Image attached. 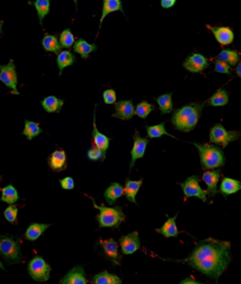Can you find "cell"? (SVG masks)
<instances>
[{
    "mask_svg": "<svg viewBox=\"0 0 241 284\" xmlns=\"http://www.w3.org/2000/svg\"><path fill=\"white\" fill-rule=\"evenodd\" d=\"M88 279H86L85 270L82 266L74 267L64 277L60 279L59 284H86Z\"/></svg>",
    "mask_w": 241,
    "mask_h": 284,
    "instance_id": "15",
    "label": "cell"
},
{
    "mask_svg": "<svg viewBox=\"0 0 241 284\" xmlns=\"http://www.w3.org/2000/svg\"><path fill=\"white\" fill-rule=\"evenodd\" d=\"M0 255L9 263H19L21 252L19 242L10 236H0Z\"/></svg>",
    "mask_w": 241,
    "mask_h": 284,
    "instance_id": "5",
    "label": "cell"
},
{
    "mask_svg": "<svg viewBox=\"0 0 241 284\" xmlns=\"http://www.w3.org/2000/svg\"><path fill=\"white\" fill-rule=\"evenodd\" d=\"M3 25H4V21L0 20V36L3 35Z\"/></svg>",
    "mask_w": 241,
    "mask_h": 284,
    "instance_id": "48",
    "label": "cell"
},
{
    "mask_svg": "<svg viewBox=\"0 0 241 284\" xmlns=\"http://www.w3.org/2000/svg\"><path fill=\"white\" fill-rule=\"evenodd\" d=\"M183 67L191 73H201L209 67V60L199 52H194L184 60Z\"/></svg>",
    "mask_w": 241,
    "mask_h": 284,
    "instance_id": "10",
    "label": "cell"
},
{
    "mask_svg": "<svg viewBox=\"0 0 241 284\" xmlns=\"http://www.w3.org/2000/svg\"><path fill=\"white\" fill-rule=\"evenodd\" d=\"M0 269H2V270H5V268H4V266H3V262H2V261H0Z\"/></svg>",
    "mask_w": 241,
    "mask_h": 284,
    "instance_id": "49",
    "label": "cell"
},
{
    "mask_svg": "<svg viewBox=\"0 0 241 284\" xmlns=\"http://www.w3.org/2000/svg\"><path fill=\"white\" fill-rule=\"evenodd\" d=\"M41 45H43V48L46 52H55V54H58L60 52V44L58 38L52 35H46L43 40H41Z\"/></svg>",
    "mask_w": 241,
    "mask_h": 284,
    "instance_id": "33",
    "label": "cell"
},
{
    "mask_svg": "<svg viewBox=\"0 0 241 284\" xmlns=\"http://www.w3.org/2000/svg\"><path fill=\"white\" fill-rule=\"evenodd\" d=\"M210 32L213 33V36L215 37V39L218 43H219L221 46H227V45H231L234 40V32L231 28H226V26H207Z\"/></svg>",
    "mask_w": 241,
    "mask_h": 284,
    "instance_id": "12",
    "label": "cell"
},
{
    "mask_svg": "<svg viewBox=\"0 0 241 284\" xmlns=\"http://www.w3.org/2000/svg\"><path fill=\"white\" fill-rule=\"evenodd\" d=\"M241 190V182L229 177H224L220 184V194L227 198L229 195H234Z\"/></svg>",
    "mask_w": 241,
    "mask_h": 284,
    "instance_id": "19",
    "label": "cell"
},
{
    "mask_svg": "<svg viewBox=\"0 0 241 284\" xmlns=\"http://www.w3.org/2000/svg\"><path fill=\"white\" fill-rule=\"evenodd\" d=\"M4 216L10 223L16 224L17 223V217H18V208L14 204H11L10 206L6 208V210L4 211Z\"/></svg>",
    "mask_w": 241,
    "mask_h": 284,
    "instance_id": "41",
    "label": "cell"
},
{
    "mask_svg": "<svg viewBox=\"0 0 241 284\" xmlns=\"http://www.w3.org/2000/svg\"><path fill=\"white\" fill-rule=\"evenodd\" d=\"M176 2H178V0H161V6L165 10L172 9V7L176 4Z\"/></svg>",
    "mask_w": 241,
    "mask_h": 284,
    "instance_id": "45",
    "label": "cell"
},
{
    "mask_svg": "<svg viewBox=\"0 0 241 284\" xmlns=\"http://www.w3.org/2000/svg\"><path fill=\"white\" fill-rule=\"evenodd\" d=\"M31 5L36 7L37 14H38L39 18V24L43 25L44 18L47 16L49 12H50V5H51V0H36V2L31 3Z\"/></svg>",
    "mask_w": 241,
    "mask_h": 284,
    "instance_id": "32",
    "label": "cell"
},
{
    "mask_svg": "<svg viewBox=\"0 0 241 284\" xmlns=\"http://www.w3.org/2000/svg\"><path fill=\"white\" fill-rule=\"evenodd\" d=\"M154 110H155V107H154V105L149 104L148 101L143 100L137 105L136 109H135V115H137L138 117H141V118L146 119L147 117L149 116V113L154 111Z\"/></svg>",
    "mask_w": 241,
    "mask_h": 284,
    "instance_id": "39",
    "label": "cell"
},
{
    "mask_svg": "<svg viewBox=\"0 0 241 284\" xmlns=\"http://www.w3.org/2000/svg\"><path fill=\"white\" fill-rule=\"evenodd\" d=\"M95 209L100 211L97 215V221H99V228H111L118 230L120 223L124 222L126 215L123 214L122 206H104L97 205L95 199H92Z\"/></svg>",
    "mask_w": 241,
    "mask_h": 284,
    "instance_id": "4",
    "label": "cell"
},
{
    "mask_svg": "<svg viewBox=\"0 0 241 284\" xmlns=\"http://www.w3.org/2000/svg\"><path fill=\"white\" fill-rule=\"evenodd\" d=\"M50 224H40V223H32L25 231V238L28 241L35 242L45 233V230L49 229Z\"/></svg>",
    "mask_w": 241,
    "mask_h": 284,
    "instance_id": "28",
    "label": "cell"
},
{
    "mask_svg": "<svg viewBox=\"0 0 241 284\" xmlns=\"http://www.w3.org/2000/svg\"><path fill=\"white\" fill-rule=\"evenodd\" d=\"M231 261L232 256L229 242L207 238L195 245L193 252L188 259L179 261V262L189 264L195 270L200 271L201 274L218 282Z\"/></svg>",
    "mask_w": 241,
    "mask_h": 284,
    "instance_id": "1",
    "label": "cell"
},
{
    "mask_svg": "<svg viewBox=\"0 0 241 284\" xmlns=\"http://www.w3.org/2000/svg\"><path fill=\"white\" fill-rule=\"evenodd\" d=\"M59 183H60V187H62V189H64V190H74L75 188V180L74 178L70 176L59 179Z\"/></svg>",
    "mask_w": 241,
    "mask_h": 284,
    "instance_id": "44",
    "label": "cell"
},
{
    "mask_svg": "<svg viewBox=\"0 0 241 284\" xmlns=\"http://www.w3.org/2000/svg\"><path fill=\"white\" fill-rule=\"evenodd\" d=\"M96 107H97V105H95V112H93L92 142H93V145L100 147V149L103 150L104 152H107L109 144H110V138L102 134V132L99 131V128H97V125H96Z\"/></svg>",
    "mask_w": 241,
    "mask_h": 284,
    "instance_id": "20",
    "label": "cell"
},
{
    "mask_svg": "<svg viewBox=\"0 0 241 284\" xmlns=\"http://www.w3.org/2000/svg\"><path fill=\"white\" fill-rule=\"evenodd\" d=\"M143 179L140 178V180H130L127 179L126 184H124V195H126L128 202H131L134 204H136V195L140 188L142 187Z\"/></svg>",
    "mask_w": 241,
    "mask_h": 284,
    "instance_id": "21",
    "label": "cell"
},
{
    "mask_svg": "<svg viewBox=\"0 0 241 284\" xmlns=\"http://www.w3.org/2000/svg\"><path fill=\"white\" fill-rule=\"evenodd\" d=\"M116 99H117V97H116L115 90L109 89V90H105L103 92V100L107 105L116 104Z\"/></svg>",
    "mask_w": 241,
    "mask_h": 284,
    "instance_id": "43",
    "label": "cell"
},
{
    "mask_svg": "<svg viewBox=\"0 0 241 284\" xmlns=\"http://www.w3.org/2000/svg\"><path fill=\"white\" fill-rule=\"evenodd\" d=\"M41 107L49 113H58L64 105V100L55 96H49L40 101Z\"/></svg>",
    "mask_w": 241,
    "mask_h": 284,
    "instance_id": "26",
    "label": "cell"
},
{
    "mask_svg": "<svg viewBox=\"0 0 241 284\" xmlns=\"http://www.w3.org/2000/svg\"><path fill=\"white\" fill-rule=\"evenodd\" d=\"M236 75L241 78V60L238 63V66H236Z\"/></svg>",
    "mask_w": 241,
    "mask_h": 284,
    "instance_id": "47",
    "label": "cell"
},
{
    "mask_svg": "<svg viewBox=\"0 0 241 284\" xmlns=\"http://www.w3.org/2000/svg\"><path fill=\"white\" fill-rule=\"evenodd\" d=\"M146 130H147V135H148L149 139L159 138V137H162V136H169V137L175 138L174 136L169 135L167 130H165V122H162L159 125H154V126H148V125H147Z\"/></svg>",
    "mask_w": 241,
    "mask_h": 284,
    "instance_id": "36",
    "label": "cell"
},
{
    "mask_svg": "<svg viewBox=\"0 0 241 284\" xmlns=\"http://www.w3.org/2000/svg\"><path fill=\"white\" fill-rule=\"evenodd\" d=\"M0 82H3L4 85L12 90V93L19 94L17 90L18 74L13 60H10L6 65H0Z\"/></svg>",
    "mask_w": 241,
    "mask_h": 284,
    "instance_id": "9",
    "label": "cell"
},
{
    "mask_svg": "<svg viewBox=\"0 0 241 284\" xmlns=\"http://www.w3.org/2000/svg\"><path fill=\"white\" fill-rule=\"evenodd\" d=\"M228 98L229 94L227 90L219 89L212 97L208 98L207 104L210 105V107H225V105L228 104Z\"/></svg>",
    "mask_w": 241,
    "mask_h": 284,
    "instance_id": "30",
    "label": "cell"
},
{
    "mask_svg": "<svg viewBox=\"0 0 241 284\" xmlns=\"http://www.w3.org/2000/svg\"><path fill=\"white\" fill-rule=\"evenodd\" d=\"M49 166L52 171L62 172L67 168L66 163V152L64 150H56L50 154L47 160Z\"/></svg>",
    "mask_w": 241,
    "mask_h": 284,
    "instance_id": "17",
    "label": "cell"
},
{
    "mask_svg": "<svg viewBox=\"0 0 241 284\" xmlns=\"http://www.w3.org/2000/svg\"><path fill=\"white\" fill-rule=\"evenodd\" d=\"M200 178L198 176H190L186 180L180 183L182 188L184 198H189V197H198L202 202H207V191L203 190L200 187Z\"/></svg>",
    "mask_w": 241,
    "mask_h": 284,
    "instance_id": "8",
    "label": "cell"
},
{
    "mask_svg": "<svg viewBox=\"0 0 241 284\" xmlns=\"http://www.w3.org/2000/svg\"><path fill=\"white\" fill-rule=\"evenodd\" d=\"M179 284H207V283H200V282L195 281L194 278L187 277L186 279H183V281H181Z\"/></svg>",
    "mask_w": 241,
    "mask_h": 284,
    "instance_id": "46",
    "label": "cell"
},
{
    "mask_svg": "<svg viewBox=\"0 0 241 284\" xmlns=\"http://www.w3.org/2000/svg\"><path fill=\"white\" fill-rule=\"evenodd\" d=\"M76 41H75V36L73 35L70 29L64 30V31L60 33L59 36V44L60 46L64 48H71L74 47V45Z\"/></svg>",
    "mask_w": 241,
    "mask_h": 284,
    "instance_id": "38",
    "label": "cell"
},
{
    "mask_svg": "<svg viewBox=\"0 0 241 284\" xmlns=\"http://www.w3.org/2000/svg\"><path fill=\"white\" fill-rule=\"evenodd\" d=\"M221 177V170H209L206 171L202 176V180L207 185V195L214 197L218 192V184H219Z\"/></svg>",
    "mask_w": 241,
    "mask_h": 284,
    "instance_id": "16",
    "label": "cell"
},
{
    "mask_svg": "<svg viewBox=\"0 0 241 284\" xmlns=\"http://www.w3.org/2000/svg\"><path fill=\"white\" fill-rule=\"evenodd\" d=\"M105 153L103 150H101L100 147H97L95 145H92L90 149L88 150V158L90 161L96 162V161H104L105 160Z\"/></svg>",
    "mask_w": 241,
    "mask_h": 284,
    "instance_id": "40",
    "label": "cell"
},
{
    "mask_svg": "<svg viewBox=\"0 0 241 284\" xmlns=\"http://www.w3.org/2000/svg\"><path fill=\"white\" fill-rule=\"evenodd\" d=\"M28 272L37 282H46L50 278L51 267L43 257L36 256L28 264Z\"/></svg>",
    "mask_w": 241,
    "mask_h": 284,
    "instance_id": "6",
    "label": "cell"
},
{
    "mask_svg": "<svg viewBox=\"0 0 241 284\" xmlns=\"http://www.w3.org/2000/svg\"><path fill=\"white\" fill-rule=\"evenodd\" d=\"M215 71L219 73H225V74H232V69L231 65H228L227 63L222 62V60L215 59Z\"/></svg>",
    "mask_w": 241,
    "mask_h": 284,
    "instance_id": "42",
    "label": "cell"
},
{
    "mask_svg": "<svg viewBox=\"0 0 241 284\" xmlns=\"http://www.w3.org/2000/svg\"><path fill=\"white\" fill-rule=\"evenodd\" d=\"M240 136L239 131H227L222 126V124H215L209 131V141L210 143L226 147L229 143L238 141Z\"/></svg>",
    "mask_w": 241,
    "mask_h": 284,
    "instance_id": "7",
    "label": "cell"
},
{
    "mask_svg": "<svg viewBox=\"0 0 241 284\" xmlns=\"http://www.w3.org/2000/svg\"><path fill=\"white\" fill-rule=\"evenodd\" d=\"M135 115V107L133 100H119L115 104V112L112 117L122 120H130Z\"/></svg>",
    "mask_w": 241,
    "mask_h": 284,
    "instance_id": "14",
    "label": "cell"
},
{
    "mask_svg": "<svg viewBox=\"0 0 241 284\" xmlns=\"http://www.w3.org/2000/svg\"><path fill=\"white\" fill-rule=\"evenodd\" d=\"M76 62V57L73 55V52L69 50H64L58 52L57 55V65L59 69V75L62 74L63 70L67 66L74 65V63Z\"/></svg>",
    "mask_w": 241,
    "mask_h": 284,
    "instance_id": "29",
    "label": "cell"
},
{
    "mask_svg": "<svg viewBox=\"0 0 241 284\" xmlns=\"http://www.w3.org/2000/svg\"><path fill=\"white\" fill-rule=\"evenodd\" d=\"M179 215V214H178ZM178 215H175L174 217H168V221L164 223L163 225L161 226L160 229H156V233L161 234L162 236L165 238L169 237H176L179 235V230L178 226H176V218H178Z\"/></svg>",
    "mask_w": 241,
    "mask_h": 284,
    "instance_id": "24",
    "label": "cell"
},
{
    "mask_svg": "<svg viewBox=\"0 0 241 284\" xmlns=\"http://www.w3.org/2000/svg\"><path fill=\"white\" fill-rule=\"evenodd\" d=\"M43 130H41L39 124L38 123H35V122H31V120H25V126H24V130H22V135L26 136V138L29 139V141H32L33 138L37 137V136H39Z\"/></svg>",
    "mask_w": 241,
    "mask_h": 284,
    "instance_id": "37",
    "label": "cell"
},
{
    "mask_svg": "<svg viewBox=\"0 0 241 284\" xmlns=\"http://www.w3.org/2000/svg\"><path fill=\"white\" fill-rule=\"evenodd\" d=\"M97 50V46L95 44H89L88 41L80 38L74 45V51L76 54L81 55L83 59H88L89 56Z\"/></svg>",
    "mask_w": 241,
    "mask_h": 284,
    "instance_id": "25",
    "label": "cell"
},
{
    "mask_svg": "<svg viewBox=\"0 0 241 284\" xmlns=\"http://www.w3.org/2000/svg\"><path fill=\"white\" fill-rule=\"evenodd\" d=\"M149 143V138H142L138 131H135L134 136V146L131 149V163H130V171L133 169V166L135 164V162L137 160H140L143 156H144L147 145Z\"/></svg>",
    "mask_w": 241,
    "mask_h": 284,
    "instance_id": "13",
    "label": "cell"
},
{
    "mask_svg": "<svg viewBox=\"0 0 241 284\" xmlns=\"http://www.w3.org/2000/svg\"><path fill=\"white\" fill-rule=\"evenodd\" d=\"M172 97H173V93H165L155 98L157 104H159V108L162 115H167V113H171L174 111V105H173Z\"/></svg>",
    "mask_w": 241,
    "mask_h": 284,
    "instance_id": "31",
    "label": "cell"
},
{
    "mask_svg": "<svg viewBox=\"0 0 241 284\" xmlns=\"http://www.w3.org/2000/svg\"><path fill=\"white\" fill-rule=\"evenodd\" d=\"M193 145L197 146V149L199 150L201 166L205 170H215L225 165L226 158L224 151L219 146L199 143H193Z\"/></svg>",
    "mask_w": 241,
    "mask_h": 284,
    "instance_id": "3",
    "label": "cell"
},
{
    "mask_svg": "<svg viewBox=\"0 0 241 284\" xmlns=\"http://www.w3.org/2000/svg\"><path fill=\"white\" fill-rule=\"evenodd\" d=\"M77 2H78V0H74V3L76 4V6H77Z\"/></svg>",
    "mask_w": 241,
    "mask_h": 284,
    "instance_id": "50",
    "label": "cell"
},
{
    "mask_svg": "<svg viewBox=\"0 0 241 284\" xmlns=\"http://www.w3.org/2000/svg\"><path fill=\"white\" fill-rule=\"evenodd\" d=\"M124 195V189L122 185L119 183H112L110 187H109L107 190L104 192V199L105 202L110 205H114V204L117 202V199L119 197H122Z\"/></svg>",
    "mask_w": 241,
    "mask_h": 284,
    "instance_id": "22",
    "label": "cell"
},
{
    "mask_svg": "<svg viewBox=\"0 0 241 284\" xmlns=\"http://www.w3.org/2000/svg\"><path fill=\"white\" fill-rule=\"evenodd\" d=\"M99 243L102 245V248H103L105 256L111 261L112 264H114V266H120L117 242L114 240H108V241L101 240Z\"/></svg>",
    "mask_w": 241,
    "mask_h": 284,
    "instance_id": "18",
    "label": "cell"
},
{
    "mask_svg": "<svg viewBox=\"0 0 241 284\" xmlns=\"http://www.w3.org/2000/svg\"><path fill=\"white\" fill-rule=\"evenodd\" d=\"M92 284H122V279L117 275L110 274L107 270L96 274L91 278Z\"/></svg>",
    "mask_w": 241,
    "mask_h": 284,
    "instance_id": "27",
    "label": "cell"
},
{
    "mask_svg": "<svg viewBox=\"0 0 241 284\" xmlns=\"http://www.w3.org/2000/svg\"><path fill=\"white\" fill-rule=\"evenodd\" d=\"M119 245L123 255H131L141 249V241L137 231L124 235L119 238Z\"/></svg>",
    "mask_w": 241,
    "mask_h": 284,
    "instance_id": "11",
    "label": "cell"
},
{
    "mask_svg": "<svg viewBox=\"0 0 241 284\" xmlns=\"http://www.w3.org/2000/svg\"><path fill=\"white\" fill-rule=\"evenodd\" d=\"M218 60H222V62L227 63L228 65L234 66L239 63L240 55L236 50H222L216 57Z\"/></svg>",
    "mask_w": 241,
    "mask_h": 284,
    "instance_id": "34",
    "label": "cell"
},
{
    "mask_svg": "<svg viewBox=\"0 0 241 284\" xmlns=\"http://www.w3.org/2000/svg\"><path fill=\"white\" fill-rule=\"evenodd\" d=\"M205 103H191L175 110L172 116V124L182 132L193 131L199 123Z\"/></svg>",
    "mask_w": 241,
    "mask_h": 284,
    "instance_id": "2",
    "label": "cell"
},
{
    "mask_svg": "<svg viewBox=\"0 0 241 284\" xmlns=\"http://www.w3.org/2000/svg\"><path fill=\"white\" fill-rule=\"evenodd\" d=\"M116 11H120V12L124 13L123 5H122V2H120V0H103V7H102V17H101V21H100V28H102V22H103L105 17L112 12H116Z\"/></svg>",
    "mask_w": 241,
    "mask_h": 284,
    "instance_id": "23",
    "label": "cell"
},
{
    "mask_svg": "<svg viewBox=\"0 0 241 284\" xmlns=\"http://www.w3.org/2000/svg\"><path fill=\"white\" fill-rule=\"evenodd\" d=\"M2 202H5L7 204H14L17 200H19V195H18L17 189L13 187L12 184L7 185V187L3 188L2 190Z\"/></svg>",
    "mask_w": 241,
    "mask_h": 284,
    "instance_id": "35",
    "label": "cell"
}]
</instances>
